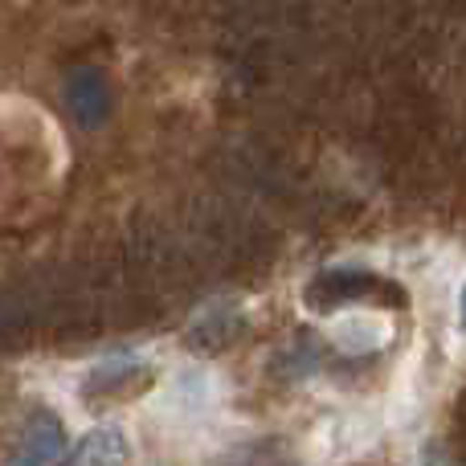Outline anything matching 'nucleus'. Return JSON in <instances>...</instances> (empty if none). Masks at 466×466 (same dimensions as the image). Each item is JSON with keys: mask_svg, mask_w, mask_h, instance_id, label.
<instances>
[{"mask_svg": "<svg viewBox=\"0 0 466 466\" xmlns=\"http://www.w3.org/2000/svg\"><path fill=\"white\" fill-rule=\"evenodd\" d=\"M303 299L311 311H336V307L348 303H385V299H393L397 307L405 303V295L393 282L372 270H360V266H336V270L315 274V282L307 287Z\"/></svg>", "mask_w": 466, "mask_h": 466, "instance_id": "nucleus-1", "label": "nucleus"}, {"mask_svg": "<svg viewBox=\"0 0 466 466\" xmlns=\"http://www.w3.org/2000/svg\"><path fill=\"white\" fill-rule=\"evenodd\" d=\"M66 103H70V111L78 115L82 127H98V123H106V115H111V90H106L103 74L98 70L70 74V82H66Z\"/></svg>", "mask_w": 466, "mask_h": 466, "instance_id": "nucleus-2", "label": "nucleus"}, {"mask_svg": "<svg viewBox=\"0 0 466 466\" xmlns=\"http://www.w3.org/2000/svg\"><path fill=\"white\" fill-rule=\"evenodd\" d=\"M62 446H66L62 426H57L54 418H46V413H37L29 434H25V451H21V459H16V466H54Z\"/></svg>", "mask_w": 466, "mask_h": 466, "instance_id": "nucleus-3", "label": "nucleus"}, {"mask_svg": "<svg viewBox=\"0 0 466 466\" xmlns=\"http://www.w3.org/2000/svg\"><path fill=\"white\" fill-rule=\"evenodd\" d=\"M127 380H136L139 389L147 385V369L136 360V356H123V360H111V364H98L95 372L86 377L82 393L86 397H106V393H127Z\"/></svg>", "mask_w": 466, "mask_h": 466, "instance_id": "nucleus-4", "label": "nucleus"}, {"mask_svg": "<svg viewBox=\"0 0 466 466\" xmlns=\"http://www.w3.org/2000/svg\"><path fill=\"white\" fill-rule=\"evenodd\" d=\"M66 466H127V438L119 430L103 426L66 459Z\"/></svg>", "mask_w": 466, "mask_h": 466, "instance_id": "nucleus-5", "label": "nucleus"}, {"mask_svg": "<svg viewBox=\"0 0 466 466\" xmlns=\"http://www.w3.org/2000/svg\"><path fill=\"white\" fill-rule=\"evenodd\" d=\"M462 328H466V287H462Z\"/></svg>", "mask_w": 466, "mask_h": 466, "instance_id": "nucleus-6", "label": "nucleus"}]
</instances>
